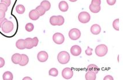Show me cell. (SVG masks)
Returning <instances> with one entry per match:
<instances>
[{"label":"cell","mask_w":123,"mask_h":80,"mask_svg":"<svg viewBox=\"0 0 123 80\" xmlns=\"http://www.w3.org/2000/svg\"><path fill=\"white\" fill-rule=\"evenodd\" d=\"M57 60L62 65L68 63L70 61L69 54L65 51H61L57 55Z\"/></svg>","instance_id":"6da1fadb"},{"label":"cell","mask_w":123,"mask_h":80,"mask_svg":"<svg viewBox=\"0 0 123 80\" xmlns=\"http://www.w3.org/2000/svg\"><path fill=\"white\" fill-rule=\"evenodd\" d=\"M108 48L105 45H99L97 46L95 50V52L97 56L102 57L105 56L108 53Z\"/></svg>","instance_id":"7a4b0ae2"},{"label":"cell","mask_w":123,"mask_h":80,"mask_svg":"<svg viewBox=\"0 0 123 80\" xmlns=\"http://www.w3.org/2000/svg\"><path fill=\"white\" fill-rule=\"evenodd\" d=\"M14 28L13 24L12 21L6 20L2 24L1 28H2V32L5 34H9L13 31Z\"/></svg>","instance_id":"3957f363"},{"label":"cell","mask_w":123,"mask_h":80,"mask_svg":"<svg viewBox=\"0 0 123 80\" xmlns=\"http://www.w3.org/2000/svg\"><path fill=\"white\" fill-rule=\"evenodd\" d=\"M68 35L71 40H76L80 38L81 32L78 28H72L69 31Z\"/></svg>","instance_id":"277c9868"},{"label":"cell","mask_w":123,"mask_h":80,"mask_svg":"<svg viewBox=\"0 0 123 80\" xmlns=\"http://www.w3.org/2000/svg\"><path fill=\"white\" fill-rule=\"evenodd\" d=\"M90 18H91L90 15L87 12H81L79 14V21L83 24H86L89 22Z\"/></svg>","instance_id":"5b68a950"},{"label":"cell","mask_w":123,"mask_h":80,"mask_svg":"<svg viewBox=\"0 0 123 80\" xmlns=\"http://www.w3.org/2000/svg\"><path fill=\"white\" fill-rule=\"evenodd\" d=\"M53 40L57 45H61L65 41V38L61 33L57 32L53 36Z\"/></svg>","instance_id":"8992f818"},{"label":"cell","mask_w":123,"mask_h":80,"mask_svg":"<svg viewBox=\"0 0 123 80\" xmlns=\"http://www.w3.org/2000/svg\"><path fill=\"white\" fill-rule=\"evenodd\" d=\"M74 75V71L69 68H64L62 71V76L64 79L69 80Z\"/></svg>","instance_id":"52a82bcc"},{"label":"cell","mask_w":123,"mask_h":80,"mask_svg":"<svg viewBox=\"0 0 123 80\" xmlns=\"http://www.w3.org/2000/svg\"><path fill=\"white\" fill-rule=\"evenodd\" d=\"M49 55L48 52L45 51H41L37 55L38 60L41 62H45L48 59Z\"/></svg>","instance_id":"ba28073f"},{"label":"cell","mask_w":123,"mask_h":80,"mask_svg":"<svg viewBox=\"0 0 123 80\" xmlns=\"http://www.w3.org/2000/svg\"><path fill=\"white\" fill-rule=\"evenodd\" d=\"M81 52V48L79 46L74 45L71 48V53L74 56H79Z\"/></svg>","instance_id":"9c48e42d"},{"label":"cell","mask_w":123,"mask_h":80,"mask_svg":"<svg viewBox=\"0 0 123 80\" xmlns=\"http://www.w3.org/2000/svg\"><path fill=\"white\" fill-rule=\"evenodd\" d=\"M90 31L94 35H98L101 31V28L98 24H94L90 28Z\"/></svg>","instance_id":"30bf717a"},{"label":"cell","mask_w":123,"mask_h":80,"mask_svg":"<svg viewBox=\"0 0 123 80\" xmlns=\"http://www.w3.org/2000/svg\"><path fill=\"white\" fill-rule=\"evenodd\" d=\"M25 42V47L27 49H31L34 47V40L32 38H27L24 39Z\"/></svg>","instance_id":"8fae6325"},{"label":"cell","mask_w":123,"mask_h":80,"mask_svg":"<svg viewBox=\"0 0 123 80\" xmlns=\"http://www.w3.org/2000/svg\"><path fill=\"white\" fill-rule=\"evenodd\" d=\"M39 17L40 15L35 9L31 10L29 13V17L32 20H37L39 19Z\"/></svg>","instance_id":"7c38bea8"},{"label":"cell","mask_w":123,"mask_h":80,"mask_svg":"<svg viewBox=\"0 0 123 80\" xmlns=\"http://www.w3.org/2000/svg\"><path fill=\"white\" fill-rule=\"evenodd\" d=\"M58 8L61 12H67L68 10L69 6H68V4L66 1H62L58 4Z\"/></svg>","instance_id":"4fadbf2b"},{"label":"cell","mask_w":123,"mask_h":80,"mask_svg":"<svg viewBox=\"0 0 123 80\" xmlns=\"http://www.w3.org/2000/svg\"><path fill=\"white\" fill-rule=\"evenodd\" d=\"M96 78V73L92 71H88L85 75V78L86 80H95Z\"/></svg>","instance_id":"5bb4252c"},{"label":"cell","mask_w":123,"mask_h":80,"mask_svg":"<svg viewBox=\"0 0 123 80\" xmlns=\"http://www.w3.org/2000/svg\"><path fill=\"white\" fill-rule=\"evenodd\" d=\"M12 62L14 64L18 65L20 63L21 59V54L18 53L14 54L12 56Z\"/></svg>","instance_id":"9a60e30c"},{"label":"cell","mask_w":123,"mask_h":80,"mask_svg":"<svg viewBox=\"0 0 123 80\" xmlns=\"http://www.w3.org/2000/svg\"><path fill=\"white\" fill-rule=\"evenodd\" d=\"M21 59L18 65L21 66H24L27 65L28 64V62H29V58L25 54H21Z\"/></svg>","instance_id":"2e32d148"},{"label":"cell","mask_w":123,"mask_h":80,"mask_svg":"<svg viewBox=\"0 0 123 80\" xmlns=\"http://www.w3.org/2000/svg\"><path fill=\"white\" fill-rule=\"evenodd\" d=\"M16 46L19 50H24L25 48L24 39H19L16 43Z\"/></svg>","instance_id":"e0dca14e"},{"label":"cell","mask_w":123,"mask_h":80,"mask_svg":"<svg viewBox=\"0 0 123 80\" xmlns=\"http://www.w3.org/2000/svg\"><path fill=\"white\" fill-rule=\"evenodd\" d=\"M41 6H42L43 8L45 9L46 12V11H49L50 9L51 4L49 1H47V0H44V1H43L41 2Z\"/></svg>","instance_id":"ac0fdd59"},{"label":"cell","mask_w":123,"mask_h":80,"mask_svg":"<svg viewBox=\"0 0 123 80\" xmlns=\"http://www.w3.org/2000/svg\"><path fill=\"white\" fill-rule=\"evenodd\" d=\"M87 71H92L97 74L99 71V68L94 64H91L87 67Z\"/></svg>","instance_id":"d6986e66"},{"label":"cell","mask_w":123,"mask_h":80,"mask_svg":"<svg viewBox=\"0 0 123 80\" xmlns=\"http://www.w3.org/2000/svg\"><path fill=\"white\" fill-rule=\"evenodd\" d=\"M2 78L4 80H12L13 79V74L10 71H6L2 75Z\"/></svg>","instance_id":"ffe728a7"},{"label":"cell","mask_w":123,"mask_h":80,"mask_svg":"<svg viewBox=\"0 0 123 80\" xmlns=\"http://www.w3.org/2000/svg\"><path fill=\"white\" fill-rule=\"evenodd\" d=\"M90 11L94 13H97L101 11V6H94L92 5H90L89 6Z\"/></svg>","instance_id":"44dd1931"},{"label":"cell","mask_w":123,"mask_h":80,"mask_svg":"<svg viewBox=\"0 0 123 80\" xmlns=\"http://www.w3.org/2000/svg\"><path fill=\"white\" fill-rule=\"evenodd\" d=\"M25 7L23 5H18L16 7V11L19 15L23 14L25 12Z\"/></svg>","instance_id":"7402d4cb"},{"label":"cell","mask_w":123,"mask_h":80,"mask_svg":"<svg viewBox=\"0 0 123 80\" xmlns=\"http://www.w3.org/2000/svg\"><path fill=\"white\" fill-rule=\"evenodd\" d=\"M50 23L51 24V25H53V26L57 25V23H58L57 16H53L51 17L50 18Z\"/></svg>","instance_id":"603a6c76"},{"label":"cell","mask_w":123,"mask_h":80,"mask_svg":"<svg viewBox=\"0 0 123 80\" xmlns=\"http://www.w3.org/2000/svg\"><path fill=\"white\" fill-rule=\"evenodd\" d=\"M35 10H36L38 13H39L40 16H42L44 15L46 13V11L45 9H44L42 6H41V5H39V6H37Z\"/></svg>","instance_id":"cb8c5ba5"},{"label":"cell","mask_w":123,"mask_h":80,"mask_svg":"<svg viewBox=\"0 0 123 80\" xmlns=\"http://www.w3.org/2000/svg\"><path fill=\"white\" fill-rule=\"evenodd\" d=\"M49 74L51 76L57 77L58 74V70L55 68H51L49 71Z\"/></svg>","instance_id":"d4e9b609"},{"label":"cell","mask_w":123,"mask_h":80,"mask_svg":"<svg viewBox=\"0 0 123 80\" xmlns=\"http://www.w3.org/2000/svg\"><path fill=\"white\" fill-rule=\"evenodd\" d=\"M25 28L27 32H32L34 29V25L33 24L29 23H27L26 25H25Z\"/></svg>","instance_id":"484cf974"},{"label":"cell","mask_w":123,"mask_h":80,"mask_svg":"<svg viewBox=\"0 0 123 80\" xmlns=\"http://www.w3.org/2000/svg\"><path fill=\"white\" fill-rule=\"evenodd\" d=\"M113 27L116 31H119V18L114 20L113 22Z\"/></svg>","instance_id":"4316f807"},{"label":"cell","mask_w":123,"mask_h":80,"mask_svg":"<svg viewBox=\"0 0 123 80\" xmlns=\"http://www.w3.org/2000/svg\"><path fill=\"white\" fill-rule=\"evenodd\" d=\"M57 17H58V23H57V25L61 26V25H63L64 24V21H65L64 17L61 15H59L57 16Z\"/></svg>","instance_id":"83f0119b"},{"label":"cell","mask_w":123,"mask_h":80,"mask_svg":"<svg viewBox=\"0 0 123 80\" xmlns=\"http://www.w3.org/2000/svg\"><path fill=\"white\" fill-rule=\"evenodd\" d=\"M101 0H92L91 4L94 6H99V5H101Z\"/></svg>","instance_id":"f1b7e54d"},{"label":"cell","mask_w":123,"mask_h":80,"mask_svg":"<svg viewBox=\"0 0 123 80\" xmlns=\"http://www.w3.org/2000/svg\"><path fill=\"white\" fill-rule=\"evenodd\" d=\"M0 10H2V11H4V12H6L8 11V6L6 4L1 2V3H0Z\"/></svg>","instance_id":"f546056e"},{"label":"cell","mask_w":123,"mask_h":80,"mask_svg":"<svg viewBox=\"0 0 123 80\" xmlns=\"http://www.w3.org/2000/svg\"><path fill=\"white\" fill-rule=\"evenodd\" d=\"M86 54L88 56H91L92 54V48H90V47H87V48L86 50L85 51Z\"/></svg>","instance_id":"4dcf8cb0"},{"label":"cell","mask_w":123,"mask_h":80,"mask_svg":"<svg viewBox=\"0 0 123 80\" xmlns=\"http://www.w3.org/2000/svg\"><path fill=\"white\" fill-rule=\"evenodd\" d=\"M1 2L2 3H4L6 4L7 6H9L11 4V0H1Z\"/></svg>","instance_id":"1f68e13d"},{"label":"cell","mask_w":123,"mask_h":80,"mask_svg":"<svg viewBox=\"0 0 123 80\" xmlns=\"http://www.w3.org/2000/svg\"><path fill=\"white\" fill-rule=\"evenodd\" d=\"M107 4H108L109 5H111V6H112V5H114V4L116 2V0H106Z\"/></svg>","instance_id":"d6a6232c"},{"label":"cell","mask_w":123,"mask_h":80,"mask_svg":"<svg viewBox=\"0 0 123 80\" xmlns=\"http://www.w3.org/2000/svg\"><path fill=\"white\" fill-rule=\"evenodd\" d=\"M5 62L4 58L0 57V68L4 67V65H5Z\"/></svg>","instance_id":"836d02e7"},{"label":"cell","mask_w":123,"mask_h":80,"mask_svg":"<svg viewBox=\"0 0 123 80\" xmlns=\"http://www.w3.org/2000/svg\"><path fill=\"white\" fill-rule=\"evenodd\" d=\"M34 40V47H37V45H38V42H39V40L37 37H34V38L32 39Z\"/></svg>","instance_id":"e575fe53"},{"label":"cell","mask_w":123,"mask_h":80,"mask_svg":"<svg viewBox=\"0 0 123 80\" xmlns=\"http://www.w3.org/2000/svg\"><path fill=\"white\" fill-rule=\"evenodd\" d=\"M5 17V12H4V11L2 10H0V19L1 18H4Z\"/></svg>","instance_id":"d590c367"},{"label":"cell","mask_w":123,"mask_h":80,"mask_svg":"<svg viewBox=\"0 0 123 80\" xmlns=\"http://www.w3.org/2000/svg\"><path fill=\"white\" fill-rule=\"evenodd\" d=\"M113 77L110 75H108L104 77V80H113Z\"/></svg>","instance_id":"8d00e7d4"},{"label":"cell","mask_w":123,"mask_h":80,"mask_svg":"<svg viewBox=\"0 0 123 80\" xmlns=\"http://www.w3.org/2000/svg\"><path fill=\"white\" fill-rule=\"evenodd\" d=\"M6 20H7V19L5 17L2 18H1V19H0V28H1V26H2V24H3L4 23Z\"/></svg>","instance_id":"74e56055"},{"label":"cell","mask_w":123,"mask_h":80,"mask_svg":"<svg viewBox=\"0 0 123 80\" xmlns=\"http://www.w3.org/2000/svg\"><path fill=\"white\" fill-rule=\"evenodd\" d=\"M31 80L32 79H31V78H30V77H24V78H23V80Z\"/></svg>","instance_id":"f35d334b"},{"label":"cell","mask_w":123,"mask_h":80,"mask_svg":"<svg viewBox=\"0 0 123 80\" xmlns=\"http://www.w3.org/2000/svg\"><path fill=\"white\" fill-rule=\"evenodd\" d=\"M69 1H71V2H76V1H77L78 0H69Z\"/></svg>","instance_id":"ab89813d"}]
</instances>
